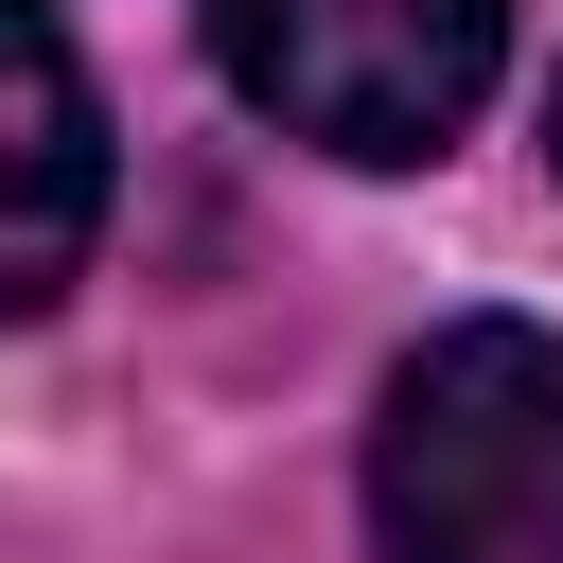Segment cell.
I'll return each instance as SVG.
<instances>
[{"label": "cell", "mask_w": 563, "mask_h": 563, "mask_svg": "<svg viewBox=\"0 0 563 563\" xmlns=\"http://www.w3.org/2000/svg\"><path fill=\"white\" fill-rule=\"evenodd\" d=\"M545 123H563V106H545Z\"/></svg>", "instance_id": "277c9868"}, {"label": "cell", "mask_w": 563, "mask_h": 563, "mask_svg": "<svg viewBox=\"0 0 563 563\" xmlns=\"http://www.w3.org/2000/svg\"><path fill=\"white\" fill-rule=\"evenodd\" d=\"M229 88L317 158H440L510 53V0H211Z\"/></svg>", "instance_id": "7a4b0ae2"}, {"label": "cell", "mask_w": 563, "mask_h": 563, "mask_svg": "<svg viewBox=\"0 0 563 563\" xmlns=\"http://www.w3.org/2000/svg\"><path fill=\"white\" fill-rule=\"evenodd\" d=\"M88 229H106V106H88L70 35L35 0H0V334L70 299Z\"/></svg>", "instance_id": "3957f363"}, {"label": "cell", "mask_w": 563, "mask_h": 563, "mask_svg": "<svg viewBox=\"0 0 563 563\" xmlns=\"http://www.w3.org/2000/svg\"><path fill=\"white\" fill-rule=\"evenodd\" d=\"M369 563H563V334L457 317L387 369Z\"/></svg>", "instance_id": "6da1fadb"}]
</instances>
